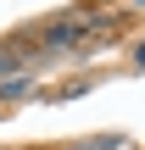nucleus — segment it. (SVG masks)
<instances>
[{"instance_id": "f257e3e1", "label": "nucleus", "mask_w": 145, "mask_h": 150, "mask_svg": "<svg viewBox=\"0 0 145 150\" xmlns=\"http://www.w3.org/2000/svg\"><path fill=\"white\" fill-rule=\"evenodd\" d=\"M28 95H34V72H11V78L0 83V100H6V106H11V100H28Z\"/></svg>"}, {"instance_id": "f03ea898", "label": "nucleus", "mask_w": 145, "mask_h": 150, "mask_svg": "<svg viewBox=\"0 0 145 150\" xmlns=\"http://www.w3.org/2000/svg\"><path fill=\"white\" fill-rule=\"evenodd\" d=\"M134 67H140V72H145V39H140V45H134Z\"/></svg>"}, {"instance_id": "7ed1b4c3", "label": "nucleus", "mask_w": 145, "mask_h": 150, "mask_svg": "<svg viewBox=\"0 0 145 150\" xmlns=\"http://www.w3.org/2000/svg\"><path fill=\"white\" fill-rule=\"evenodd\" d=\"M134 6H145V0H134Z\"/></svg>"}]
</instances>
